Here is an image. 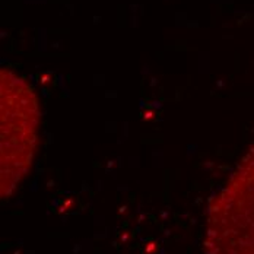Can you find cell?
Wrapping results in <instances>:
<instances>
[{
  "mask_svg": "<svg viewBox=\"0 0 254 254\" xmlns=\"http://www.w3.org/2000/svg\"><path fill=\"white\" fill-rule=\"evenodd\" d=\"M1 197L9 199L31 170L41 113L34 89L18 73L0 72Z\"/></svg>",
  "mask_w": 254,
  "mask_h": 254,
  "instance_id": "cell-1",
  "label": "cell"
},
{
  "mask_svg": "<svg viewBox=\"0 0 254 254\" xmlns=\"http://www.w3.org/2000/svg\"><path fill=\"white\" fill-rule=\"evenodd\" d=\"M203 247L206 254H254V146L212 197Z\"/></svg>",
  "mask_w": 254,
  "mask_h": 254,
  "instance_id": "cell-2",
  "label": "cell"
}]
</instances>
